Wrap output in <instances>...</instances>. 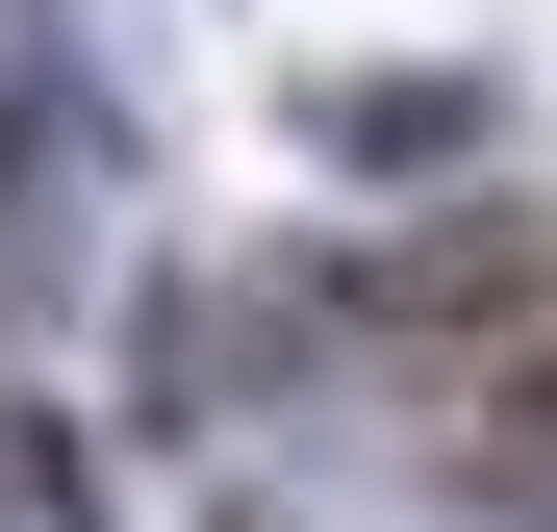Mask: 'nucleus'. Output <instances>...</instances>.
<instances>
[{
	"label": "nucleus",
	"mask_w": 557,
	"mask_h": 532,
	"mask_svg": "<svg viewBox=\"0 0 557 532\" xmlns=\"http://www.w3.org/2000/svg\"><path fill=\"white\" fill-rule=\"evenodd\" d=\"M76 203H102V51L51 0H0V330L76 280Z\"/></svg>",
	"instance_id": "3"
},
{
	"label": "nucleus",
	"mask_w": 557,
	"mask_h": 532,
	"mask_svg": "<svg viewBox=\"0 0 557 532\" xmlns=\"http://www.w3.org/2000/svg\"><path fill=\"white\" fill-rule=\"evenodd\" d=\"M355 355V305H330V253H152V330H127V406L152 431H278Z\"/></svg>",
	"instance_id": "1"
},
{
	"label": "nucleus",
	"mask_w": 557,
	"mask_h": 532,
	"mask_svg": "<svg viewBox=\"0 0 557 532\" xmlns=\"http://www.w3.org/2000/svg\"><path fill=\"white\" fill-rule=\"evenodd\" d=\"M278 127H305V177H406V203H482V177H507V76H482V51H330Z\"/></svg>",
	"instance_id": "2"
},
{
	"label": "nucleus",
	"mask_w": 557,
	"mask_h": 532,
	"mask_svg": "<svg viewBox=\"0 0 557 532\" xmlns=\"http://www.w3.org/2000/svg\"><path fill=\"white\" fill-rule=\"evenodd\" d=\"M456 507H482V532H557V330H507L482 381H456Z\"/></svg>",
	"instance_id": "4"
},
{
	"label": "nucleus",
	"mask_w": 557,
	"mask_h": 532,
	"mask_svg": "<svg viewBox=\"0 0 557 532\" xmlns=\"http://www.w3.org/2000/svg\"><path fill=\"white\" fill-rule=\"evenodd\" d=\"M0 532H102V431L0 381Z\"/></svg>",
	"instance_id": "5"
}]
</instances>
